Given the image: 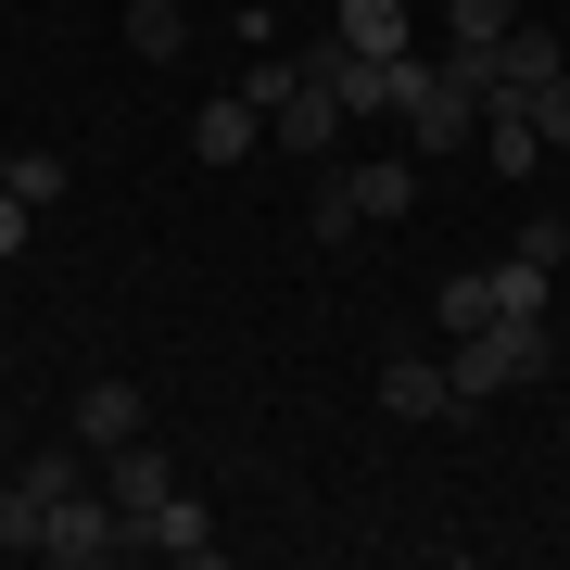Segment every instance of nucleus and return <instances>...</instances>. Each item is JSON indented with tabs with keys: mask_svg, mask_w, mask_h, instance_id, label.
<instances>
[{
	"mask_svg": "<svg viewBox=\"0 0 570 570\" xmlns=\"http://www.w3.org/2000/svg\"><path fill=\"white\" fill-rule=\"evenodd\" d=\"M546 367H558V317H508V330H456L444 381H456V406H482V393H520Z\"/></svg>",
	"mask_w": 570,
	"mask_h": 570,
	"instance_id": "obj_1",
	"label": "nucleus"
},
{
	"mask_svg": "<svg viewBox=\"0 0 570 570\" xmlns=\"http://www.w3.org/2000/svg\"><path fill=\"white\" fill-rule=\"evenodd\" d=\"M39 558H51V570H102V558H127V508H115L102 482L51 494V532H39Z\"/></svg>",
	"mask_w": 570,
	"mask_h": 570,
	"instance_id": "obj_2",
	"label": "nucleus"
},
{
	"mask_svg": "<svg viewBox=\"0 0 570 570\" xmlns=\"http://www.w3.org/2000/svg\"><path fill=\"white\" fill-rule=\"evenodd\" d=\"M266 140H279L292 165H343V102H330L317 77H292V102L266 115Z\"/></svg>",
	"mask_w": 570,
	"mask_h": 570,
	"instance_id": "obj_3",
	"label": "nucleus"
},
{
	"mask_svg": "<svg viewBox=\"0 0 570 570\" xmlns=\"http://www.w3.org/2000/svg\"><path fill=\"white\" fill-rule=\"evenodd\" d=\"M469 127H482V102H469L456 77H431L419 102H406V153H419V165H456V153H469Z\"/></svg>",
	"mask_w": 570,
	"mask_h": 570,
	"instance_id": "obj_4",
	"label": "nucleus"
},
{
	"mask_svg": "<svg viewBox=\"0 0 570 570\" xmlns=\"http://www.w3.org/2000/svg\"><path fill=\"white\" fill-rule=\"evenodd\" d=\"M127 546H140V558H216V508H204V494H165V508L153 520H127Z\"/></svg>",
	"mask_w": 570,
	"mask_h": 570,
	"instance_id": "obj_5",
	"label": "nucleus"
},
{
	"mask_svg": "<svg viewBox=\"0 0 570 570\" xmlns=\"http://www.w3.org/2000/svg\"><path fill=\"white\" fill-rule=\"evenodd\" d=\"M63 431H77L89 456H115V444H140V431H153V406H140V381H89V393H77V419H63Z\"/></svg>",
	"mask_w": 570,
	"mask_h": 570,
	"instance_id": "obj_6",
	"label": "nucleus"
},
{
	"mask_svg": "<svg viewBox=\"0 0 570 570\" xmlns=\"http://www.w3.org/2000/svg\"><path fill=\"white\" fill-rule=\"evenodd\" d=\"M381 419H456L444 355H381Z\"/></svg>",
	"mask_w": 570,
	"mask_h": 570,
	"instance_id": "obj_7",
	"label": "nucleus"
},
{
	"mask_svg": "<svg viewBox=\"0 0 570 570\" xmlns=\"http://www.w3.org/2000/svg\"><path fill=\"white\" fill-rule=\"evenodd\" d=\"M102 494H115L127 520H153L165 494H178V469H165V444H153V431H140V444H115V456H102Z\"/></svg>",
	"mask_w": 570,
	"mask_h": 570,
	"instance_id": "obj_8",
	"label": "nucleus"
},
{
	"mask_svg": "<svg viewBox=\"0 0 570 570\" xmlns=\"http://www.w3.org/2000/svg\"><path fill=\"white\" fill-rule=\"evenodd\" d=\"M254 140H266V102H254V89H216V102L190 115V153H204V165H242Z\"/></svg>",
	"mask_w": 570,
	"mask_h": 570,
	"instance_id": "obj_9",
	"label": "nucleus"
},
{
	"mask_svg": "<svg viewBox=\"0 0 570 570\" xmlns=\"http://www.w3.org/2000/svg\"><path fill=\"white\" fill-rule=\"evenodd\" d=\"M343 178H355V216L367 228H393V216L419 204V153H367V165H343Z\"/></svg>",
	"mask_w": 570,
	"mask_h": 570,
	"instance_id": "obj_10",
	"label": "nucleus"
},
{
	"mask_svg": "<svg viewBox=\"0 0 570 570\" xmlns=\"http://www.w3.org/2000/svg\"><path fill=\"white\" fill-rule=\"evenodd\" d=\"M39 532H51V482L39 469H0V558H39Z\"/></svg>",
	"mask_w": 570,
	"mask_h": 570,
	"instance_id": "obj_11",
	"label": "nucleus"
},
{
	"mask_svg": "<svg viewBox=\"0 0 570 570\" xmlns=\"http://www.w3.org/2000/svg\"><path fill=\"white\" fill-rule=\"evenodd\" d=\"M330 39L367 51V63H393V51H406V0H343V13H330Z\"/></svg>",
	"mask_w": 570,
	"mask_h": 570,
	"instance_id": "obj_12",
	"label": "nucleus"
},
{
	"mask_svg": "<svg viewBox=\"0 0 570 570\" xmlns=\"http://www.w3.org/2000/svg\"><path fill=\"white\" fill-rule=\"evenodd\" d=\"M127 51H140V63H178L190 51V13H178V0H127Z\"/></svg>",
	"mask_w": 570,
	"mask_h": 570,
	"instance_id": "obj_13",
	"label": "nucleus"
},
{
	"mask_svg": "<svg viewBox=\"0 0 570 570\" xmlns=\"http://www.w3.org/2000/svg\"><path fill=\"white\" fill-rule=\"evenodd\" d=\"M431 330H494V266H456V279L431 292Z\"/></svg>",
	"mask_w": 570,
	"mask_h": 570,
	"instance_id": "obj_14",
	"label": "nucleus"
},
{
	"mask_svg": "<svg viewBox=\"0 0 570 570\" xmlns=\"http://www.w3.org/2000/svg\"><path fill=\"white\" fill-rule=\"evenodd\" d=\"M305 228H317V242H355V178H343V165H317V204H305Z\"/></svg>",
	"mask_w": 570,
	"mask_h": 570,
	"instance_id": "obj_15",
	"label": "nucleus"
},
{
	"mask_svg": "<svg viewBox=\"0 0 570 570\" xmlns=\"http://www.w3.org/2000/svg\"><path fill=\"white\" fill-rule=\"evenodd\" d=\"M520 26V0H444V51H469V39H508Z\"/></svg>",
	"mask_w": 570,
	"mask_h": 570,
	"instance_id": "obj_16",
	"label": "nucleus"
},
{
	"mask_svg": "<svg viewBox=\"0 0 570 570\" xmlns=\"http://www.w3.org/2000/svg\"><path fill=\"white\" fill-rule=\"evenodd\" d=\"M0 190H13V204H63V153H13Z\"/></svg>",
	"mask_w": 570,
	"mask_h": 570,
	"instance_id": "obj_17",
	"label": "nucleus"
},
{
	"mask_svg": "<svg viewBox=\"0 0 570 570\" xmlns=\"http://www.w3.org/2000/svg\"><path fill=\"white\" fill-rule=\"evenodd\" d=\"M508 254H520V266H546V279H558V266H570V216H546V228H520Z\"/></svg>",
	"mask_w": 570,
	"mask_h": 570,
	"instance_id": "obj_18",
	"label": "nucleus"
},
{
	"mask_svg": "<svg viewBox=\"0 0 570 570\" xmlns=\"http://www.w3.org/2000/svg\"><path fill=\"white\" fill-rule=\"evenodd\" d=\"M520 115H532V140H570V77H546V89H532Z\"/></svg>",
	"mask_w": 570,
	"mask_h": 570,
	"instance_id": "obj_19",
	"label": "nucleus"
},
{
	"mask_svg": "<svg viewBox=\"0 0 570 570\" xmlns=\"http://www.w3.org/2000/svg\"><path fill=\"white\" fill-rule=\"evenodd\" d=\"M26 216H39V204H13V190H0V266L26 254Z\"/></svg>",
	"mask_w": 570,
	"mask_h": 570,
	"instance_id": "obj_20",
	"label": "nucleus"
}]
</instances>
